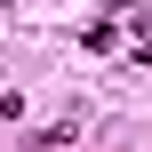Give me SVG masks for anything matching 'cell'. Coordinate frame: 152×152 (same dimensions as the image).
Returning a JSON list of instances; mask_svg holds the SVG:
<instances>
[{"mask_svg":"<svg viewBox=\"0 0 152 152\" xmlns=\"http://www.w3.org/2000/svg\"><path fill=\"white\" fill-rule=\"evenodd\" d=\"M72 128H80V112H64V120H48L32 144H16V152H56V144H72Z\"/></svg>","mask_w":152,"mask_h":152,"instance_id":"obj_1","label":"cell"},{"mask_svg":"<svg viewBox=\"0 0 152 152\" xmlns=\"http://www.w3.org/2000/svg\"><path fill=\"white\" fill-rule=\"evenodd\" d=\"M112 40H120V32H112V16H96V24L80 32V48H88V56H112Z\"/></svg>","mask_w":152,"mask_h":152,"instance_id":"obj_2","label":"cell"},{"mask_svg":"<svg viewBox=\"0 0 152 152\" xmlns=\"http://www.w3.org/2000/svg\"><path fill=\"white\" fill-rule=\"evenodd\" d=\"M112 8H128V0H112Z\"/></svg>","mask_w":152,"mask_h":152,"instance_id":"obj_3","label":"cell"}]
</instances>
